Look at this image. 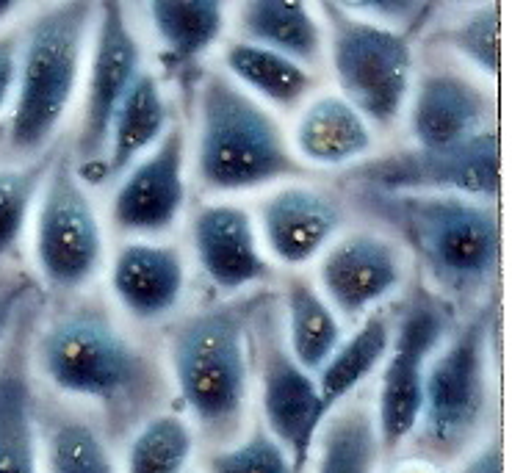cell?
Listing matches in <instances>:
<instances>
[{"mask_svg":"<svg viewBox=\"0 0 512 473\" xmlns=\"http://www.w3.org/2000/svg\"><path fill=\"white\" fill-rule=\"evenodd\" d=\"M363 200L413 247L443 291L474 294L499 272L501 225L493 202L457 194L380 191H363Z\"/></svg>","mask_w":512,"mask_h":473,"instance_id":"6da1fadb","label":"cell"},{"mask_svg":"<svg viewBox=\"0 0 512 473\" xmlns=\"http://www.w3.org/2000/svg\"><path fill=\"white\" fill-rule=\"evenodd\" d=\"M305 166L280 122L225 72H208L197 103V178L211 191H247L299 178Z\"/></svg>","mask_w":512,"mask_h":473,"instance_id":"7a4b0ae2","label":"cell"},{"mask_svg":"<svg viewBox=\"0 0 512 473\" xmlns=\"http://www.w3.org/2000/svg\"><path fill=\"white\" fill-rule=\"evenodd\" d=\"M95 28V3H53L20 34V64L6 144L12 153H42L59 131L78 89L86 39Z\"/></svg>","mask_w":512,"mask_h":473,"instance_id":"3957f363","label":"cell"},{"mask_svg":"<svg viewBox=\"0 0 512 473\" xmlns=\"http://www.w3.org/2000/svg\"><path fill=\"white\" fill-rule=\"evenodd\" d=\"M36 360L56 391L114 410L139 404L153 388L150 360L100 310L59 316L36 343Z\"/></svg>","mask_w":512,"mask_h":473,"instance_id":"277c9868","label":"cell"},{"mask_svg":"<svg viewBox=\"0 0 512 473\" xmlns=\"http://www.w3.org/2000/svg\"><path fill=\"white\" fill-rule=\"evenodd\" d=\"M169 360L194 421L214 438L230 435L244 418L250 391L244 316L236 308L191 316L172 332Z\"/></svg>","mask_w":512,"mask_h":473,"instance_id":"5b68a950","label":"cell"},{"mask_svg":"<svg viewBox=\"0 0 512 473\" xmlns=\"http://www.w3.org/2000/svg\"><path fill=\"white\" fill-rule=\"evenodd\" d=\"M324 48L341 97L371 128H388L413 89V45L402 31L374 23L344 3H322Z\"/></svg>","mask_w":512,"mask_h":473,"instance_id":"8992f818","label":"cell"},{"mask_svg":"<svg viewBox=\"0 0 512 473\" xmlns=\"http://www.w3.org/2000/svg\"><path fill=\"white\" fill-rule=\"evenodd\" d=\"M490 316L482 313L452 335L424 374L418 426L432 454H454L477 435L490 404Z\"/></svg>","mask_w":512,"mask_h":473,"instance_id":"52a82bcc","label":"cell"},{"mask_svg":"<svg viewBox=\"0 0 512 473\" xmlns=\"http://www.w3.org/2000/svg\"><path fill=\"white\" fill-rule=\"evenodd\" d=\"M34 258L59 291L81 288L103 266V225L70 153L53 155L39 191Z\"/></svg>","mask_w":512,"mask_h":473,"instance_id":"ba28073f","label":"cell"},{"mask_svg":"<svg viewBox=\"0 0 512 473\" xmlns=\"http://www.w3.org/2000/svg\"><path fill=\"white\" fill-rule=\"evenodd\" d=\"M366 191L380 194H457L493 202L501 189V144L496 128H485L454 150H405L355 166Z\"/></svg>","mask_w":512,"mask_h":473,"instance_id":"9c48e42d","label":"cell"},{"mask_svg":"<svg viewBox=\"0 0 512 473\" xmlns=\"http://www.w3.org/2000/svg\"><path fill=\"white\" fill-rule=\"evenodd\" d=\"M446 332V313L427 294L413 296L391 332V346L385 355V371L380 385V410H377V438L380 449H399L418 426L424 374L432 352L441 346Z\"/></svg>","mask_w":512,"mask_h":473,"instance_id":"30bf717a","label":"cell"},{"mask_svg":"<svg viewBox=\"0 0 512 473\" xmlns=\"http://www.w3.org/2000/svg\"><path fill=\"white\" fill-rule=\"evenodd\" d=\"M142 70V48H139L133 28L128 25L125 6L122 3H97L84 114H81V128H78V139H75V158L86 161L84 175L78 172L81 180L89 178L95 166L100 175L111 119Z\"/></svg>","mask_w":512,"mask_h":473,"instance_id":"8fae6325","label":"cell"},{"mask_svg":"<svg viewBox=\"0 0 512 473\" xmlns=\"http://www.w3.org/2000/svg\"><path fill=\"white\" fill-rule=\"evenodd\" d=\"M263 332L261 404L266 432L286 449L294 473H302L324 424L319 388L313 374L291 357L277 330L266 327Z\"/></svg>","mask_w":512,"mask_h":473,"instance_id":"7c38bea8","label":"cell"},{"mask_svg":"<svg viewBox=\"0 0 512 473\" xmlns=\"http://www.w3.org/2000/svg\"><path fill=\"white\" fill-rule=\"evenodd\" d=\"M186 205V133L169 125L150 153L122 175L111 219L125 233H164Z\"/></svg>","mask_w":512,"mask_h":473,"instance_id":"4fadbf2b","label":"cell"},{"mask_svg":"<svg viewBox=\"0 0 512 473\" xmlns=\"http://www.w3.org/2000/svg\"><path fill=\"white\" fill-rule=\"evenodd\" d=\"M402 258L388 238L355 230L324 249L319 294L346 319H360L402 285Z\"/></svg>","mask_w":512,"mask_h":473,"instance_id":"5bb4252c","label":"cell"},{"mask_svg":"<svg viewBox=\"0 0 512 473\" xmlns=\"http://www.w3.org/2000/svg\"><path fill=\"white\" fill-rule=\"evenodd\" d=\"M191 244L208 280L225 291H239L272 277V266L261 249L258 225L241 205H203L191 219Z\"/></svg>","mask_w":512,"mask_h":473,"instance_id":"9a60e30c","label":"cell"},{"mask_svg":"<svg viewBox=\"0 0 512 473\" xmlns=\"http://www.w3.org/2000/svg\"><path fill=\"white\" fill-rule=\"evenodd\" d=\"M344 222L341 205L313 186H283L261 205V236L274 258L302 266L335 241Z\"/></svg>","mask_w":512,"mask_h":473,"instance_id":"2e32d148","label":"cell"},{"mask_svg":"<svg viewBox=\"0 0 512 473\" xmlns=\"http://www.w3.org/2000/svg\"><path fill=\"white\" fill-rule=\"evenodd\" d=\"M407 122L416 150L429 153L463 147L490 128L485 95L454 72H429L418 81Z\"/></svg>","mask_w":512,"mask_h":473,"instance_id":"e0dca14e","label":"cell"},{"mask_svg":"<svg viewBox=\"0 0 512 473\" xmlns=\"http://www.w3.org/2000/svg\"><path fill=\"white\" fill-rule=\"evenodd\" d=\"M111 288L133 319H164L178 308L186 291V263L180 249L153 241H128L111 266Z\"/></svg>","mask_w":512,"mask_h":473,"instance_id":"ac0fdd59","label":"cell"},{"mask_svg":"<svg viewBox=\"0 0 512 473\" xmlns=\"http://www.w3.org/2000/svg\"><path fill=\"white\" fill-rule=\"evenodd\" d=\"M374 147V128L341 95H319L302 108L291 150L302 166H358Z\"/></svg>","mask_w":512,"mask_h":473,"instance_id":"d6986e66","label":"cell"},{"mask_svg":"<svg viewBox=\"0 0 512 473\" xmlns=\"http://www.w3.org/2000/svg\"><path fill=\"white\" fill-rule=\"evenodd\" d=\"M167 131L169 106L164 89L153 72L142 70L111 119L106 158H103L97 180L125 175L142 155L150 153L155 144L161 142V136Z\"/></svg>","mask_w":512,"mask_h":473,"instance_id":"ffe728a7","label":"cell"},{"mask_svg":"<svg viewBox=\"0 0 512 473\" xmlns=\"http://www.w3.org/2000/svg\"><path fill=\"white\" fill-rule=\"evenodd\" d=\"M236 28L244 42L288 56L302 67L324 56V25L316 9L286 0H247L236 9Z\"/></svg>","mask_w":512,"mask_h":473,"instance_id":"44dd1931","label":"cell"},{"mask_svg":"<svg viewBox=\"0 0 512 473\" xmlns=\"http://www.w3.org/2000/svg\"><path fill=\"white\" fill-rule=\"evenodd\" d=\"M0 473H39L34 388L20 346L0 357Z\"/></svg>","mask_w":512,"mask_h":473,"instance_id":"7402d4cb","label":"cell"},{"mask_svg":"<svg viewBox=\"0 0 512 473\" xmlns=\"http://www.w3.org/2000/svg\"><path fill=\"white\" fill-rule=\"evenodd\" d=\"M147 17L169 67H189L214 48L225 31V6L214 0H153Z\"/></svg>","mask_w":512,"mask_h":473,"instance_id":"603a6c76","label":"cell"},{"mask_svg":"<svg viewBox=\"0 0 512 473\" xmlns=\"http://www.w3.org/2000/svg\"><path fill=\"white\" fill-rule=\"evenodd\" d=\"M288 352L305 371H319L344 341L341 321L327 299L308 280L294 277L286 283Z\"/></svg>","mask_w":512,"mask_h":473,"instance_id":"cb8c5ba5","label":"cell"},{"mask_svg":"<svg viewBox=\"0 0 512 473\" xmlns=\"http://www.w3.org/2000/svg\"><path fill=\"white\" fill-rule=\"evenodd\" d=\"M391 346V327L385 316H369L349 341L338 343L330 360L319 368V399H322L324 421L335 413L349 393L358 388L363 379L369 377L374 368L380 366Z\"/></svg>","mask_w":512,"mask_h":473,"instance_id":"d4e9b609","label":"cell"},{"mask_svg":"<svg viewBox=\"0 0 512 473\" xmlns=\"http://www.w3.org/2000/svg\"><path fill=\"white\" fill-rule=\"evenodd\" d=\"M225 67L230 78L247 86L255 95L266 97L274 106H297L302 97L313 89V75L288 56H280L261 45L250 42H230L225 48Z\"/></svg>","mask_w":512,"mask_h":473,"instance_id":"484cf974","label":"cell"},{"mask_svg":"<svg viewBox=\"0 0 512 473\" xmlns=\"http://www.w3.org/2000/svg\"><path fill=\"white\" fill-rule=\"evenodd\" d=\"M330 415L316 473H374L380 457L374 415L363 407H344Z\"/></svg>","mask_w":512,"mask_h":473,"instance_id":"4316f807","label":"cell"},{"mask_svg":"<svg viewBox=\"0 0 512 473\" xmlns=\"http://www.w3.org/2000/svg\"><path fill=\"white\" fill-rule=\"evenodd\" d=\"M194 449L189 424L178 415H155L136 432L128 449V473H183Z\"/></svg>","mask_w":512,"mask_h":473,"instance_id":"83f0119b","label":"cell"},{"mask_svg":"<svg viewBox=\"0 0 512 473\" xmlns=\"http://www.w3.org/2000/svg\"><path fill=\"white\" fill-rule=\"evenodd\" d=\"M53 155L23 166H0V258L12 255L48 175Z\"/></svg>","mask_w":512,"mask_h":473,"instance_id":"f1b7e54d","label":"cell"},{"mask_svg":"<svg viewBox=\"0 0 512 473\" xmlns=\"http://www.w3.org/2000/svg\"><path fill=\"white\" fill-rule=\"evenodd\" d=\"M45 473H114V460L92 426L59 421L45 438Z\"/></svg>","mask_w":512,"mask_h":473,"instance_id":"f546056e","label":"cell"},{"mask_svg":"<svg viewBox=\"0 0 512 473\" xmlns=\"http://www.w3.org/2000/svg\"><path fill=\"white\" fill-rule=\"evenodd\" d=\"M449 48L465 59L474 70L488 78H499L501 67V9L499 3L479 6L474 12L463 14L446 31Z\"/></svg>","mask_w":512,"mask_h":473,"instance_id":"4dcf8cb0","label":"cell"},{"mask_svg":"<svg viewBox=\"0 0 512 473\" xmlns=\"http://www.w3.org/2000/svg\"><path fill=\"white\" fill-rule=\"evenodd\" d=\"M208 473H294L286 449L258 426L250 438L208 457Z\"/></svg>","mask_w":512,"mask_h":473,"instance_id":"1f68e13d","label":"cell"},{"mask_svg":"<svg viewBox=\"0 0 512 473\" xmlns=\"http://www.w3.org/2000/svg\"><path fill=\"white\" fill-rule=\"evenodd\" d=\"M20 64V34H0V111L12 106Z\"/></svg>","mask_w":512,"mask_h":473,"instance_id":"d6a6232c","label":"cell"},{"mask_svg":"<svg viewBox=\"0 0 512 473\" xmlns=\"http://www.w3.org/2000/svg\"><path fill=\"white\" fill-rule=\"evenodd\" d=\"M460 473H504V449L499 440H490L488 446L477 451Z\"/></svg>","mask_w":512,"mask_h":473,"instance_id":"836d02e7","label":"cell"},{"mask_svg":"<svg viewBox=\"0 0 512 473\" xmlns=\"http://www.w3.org/2000/svg\"><path fill=\"white\" fill-rule=\"evenodd\" d=\"M20 299H23V291H12V294L0 296V343L6 341V335L12 330V321L17 316V308H20Z\"/></svg>","mask_w":512,"mask_h":473,"instance_id":"e575fe53","label":"cell"},{"mask_svg":"<svg viewBox=\"0 0 512 473\" xmlns=\"http://www.w3.org/2000/svg\"><path fill=\"white\" fill-rule=\"evenodd\" d=\"M3 139H6V131H0V142H3Z\"/></svg>","mask_w":512,"mask_h":473,"instance_id":"d590c367","label":"cell"}]
</instances>
